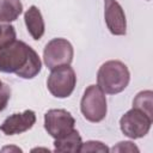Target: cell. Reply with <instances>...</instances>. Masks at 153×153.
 <instances>
[{"mask_svg": "<svg viewBox=\"0 0 153 153\" xmlns=\"http://www.w3.org/2000/svg\"><path fill=\"white\" fill-rule=\"evenodd\" d=\"M104 18L109 31L115 36H122L127 32V19L123 8L116 0L104 1Z\"/></svg>", "mask_w": 153, "mask_h": 153, "instance_id": "obj_8", "label": "cell"}, {"mask_svg": "<svg viewBox=\"0 0 153 153\" xmlns=\"http://www.w3.org/2000/svg\"><path fill=\"white\" fill-rule=\"evenodd\" d=\"M16 41V30L11 24H0V48Z\"/></svg>", "mask_w": 153, "mask_h": 153, "instance_id": "obj_14", "label": "cell"}, {"mask_svg": "<svg viewBox=\"0 0 153 153\" xmlns=\"http://www.w3.org/2000/svg\"><path fill=\"white\" fill-rule=\"evenodd\" d=\"M75 120L65 109H51L44 115V128L54 139H60L74 129Z\"/></svg>", "mask_w": 153, "mask_h": 153, "instance_id": "obj_7", "label": "cell"}, {"mask_svg": "<svg viewBox=\"0 0 153 153\" xmlns=\"http://www.w3.org/2000/svg\"><path fill=\"white\" fill-rule=\"evenodd\" d=\"M133 108L139 109L153 120V92L151 90L139 92L133 100Z\"/></svg>", "mask_w": 153, "mask_h": 153, "instance_id": "obj_13", "label": "cell"}, {"mask_svg": "<svg viewBox=\"0 0 153 153\" xmlns=\"http://www.w3.org/2000/svg\"><path fill=\"white\" fill-rule=\"evenodd\" d=\"M42 68L38 54L25 42L14 41L0 48V72L14 73L23 79L35 78Z\"/></svg>", "mask_w": 153, "mask_h": 153, "instance_id": "obj_1", "label": "cell"}, {"mask_svg": "<svg viewBox=\"0 0 153 153\" xmlns=\"http://www.w3.org/2000/svg\"><path fill=\"white\" fill-rule=\"evenodd\" d=\"M23 12L20 0H0V23H11Z\"/></svg>", "mask_w": 153, "mask_h": 153, "instance_id": "obj_12", "label": "cell"}, {"mask_svg": "<svg viewBox=\"0 0 153 153\" xmlns=\"http://www.w3.org/2000/svg\"><path fill=\"white\" fill-rule=\"evenodd\" d=\"M10 98H11V88L8 85L2 84V86L0 88V112L2 110H5Z\"/></svg>", "mask_w": 153, "mask_h": 153, "instance_id": "obj_16", "label": "cell"}, {"mask_svg": "<svg viewBox=\"0 0 153 153\" xmlns=\"http://www.w3.org/2000/svg\"><path fill=\"white\" fill-rule=\"evenodd\" d=\"M81 136L78 133V130L73 129L69 134L60 137V139H55L54 146H55V151L56 152H80V147H81Z\"/></svg>", "mask_w": 153, "mask_h": 153, "instance_id": "obj_11", "label": "cell"}, {"mask_svg": "<svg viewBox=\"0 0 153 153\" xmlns=\"http://www.w3.org/2000/svg\"><path fill=\"white\" fill-rule=\"evenodd\" d=\"M114 152H139V148L130 141H122L118 142L116 146L112 147Z\"/></svg>", "mask_w": 153, "mask_h": 153, "instance_id": "obj_17", "label": "cell"}, {"mask_svg": "<svg viewBox=\"0 0 153 153\" xmlns=\"http://www.w3.org/2000/svg\"><path fill=\"white\" fill-rule=\"evenodd\" d=\"M76 84V75L69 65L60 66L51 69L47 80L49 92L56 98H67L74 91Z\"/></svg>", "mask_w": 153, "mask_h": 153, "instance_id": "obj_4", "label": "cell"}, {"mask_svg": "<svg viewBox=\"0 0 153 153\" xmlns=\"http://www.w3.org/2000/svg\"><path fill=\"white\" fill-rule=\"evenodd\" d=\"M153 120L139 109H130L120 120L122 133L130 139H141L146 136L151 129Z\"/></svg>", "mask_w": 153, "mask_h": 153, "instance_id": "obj_6", "label": "cell"}, {"mask_svg": "<svg viewBox=\"0 0 153 153\" xmlns=\"http://www.w3.org/2000/svg\"><path fill=\"white\" fill-rule=\"evenodd\" d=\"M130 73L128 67L118 60H110L104 62L97 73V85L108 94H116L122 92L129 84Z\"/></svg>", "mask_w": 153, "mask_h": 153, "instance_id": "obj_2", "label": "cell"}, {"mask_svg": "<svg viewBox=\"0 0 153 153\" xmlns=\"http://www.w3.org/2000/svg\"><path fill=\"white\" fill-rule=\"evenodd\" d=\"M24 22L31 37L36 41L41 39L44 33V20L39 8L35 5L30 6L24 13Z\"/></svg>", "mask_w": 153, "mask_h": 153, "instance_id": "obj_10", "label": "cell"}, {"mask_svg": "<svg viewBox=\"0 0 153 153\" xmlns=\"http://www.w3.org/2000/svg\"><path fill=\"white\" fill-rule=\"evenodd\" d=\"M73 45L65 38H54L49 41L43 50L44 65L51 71L56 67L71 65L73 61Z\"/></svg>", "mask_w": 153, "mask_h": 153, "instance_id": "obj_5", "label": "cell"}, {"mask_svg": "<svg viewBox=\"0 0 153 153\" xmlns=\"http://www.w3.org/2000/svg\"><path fill=\"white\" fill-rule=\"evenodd\" d=\"M80 110L90 122L97 123L105 118L108 111L106 98L98 85H90L85 90L80 102Z\"/></svg>", "mask_w": 153, "mask_h": 153, "instance_id": "obj_3", "label": "cell"}, {"mask_svg": "<svg viewBox=\"0 0 153 153\" xmlns=\"http://www.w3.org/2000/svg\"><path fill=\"white\" fill-rule=\"evenodd\" d=\"M2 84H4V82H2L1 80H0V88H1V86H2Z\"/></svg>", "mask_w": 153, "mask_h": 153, "instance_id": "obj_19", "label": "cell"}, {"mask_svg": "<svg viewBox=\"0 0 153 153\" xmlns=\"http://www.w3.org/2000/svg\"><path fill=\"white\" fill-rule=\"evenodd\" d=\"M12 149H16L17 152H22V149L20 148H17V147H5V148H2V152H5V151H12Z\"/></svg>", "mask_w": 153, "mask_h": 153, "instance_id": "obj_18", "label": "cell"}, {"mask_svg": "<svg viewBox=\"0 0 153 153\" xmlns=\"http://www.w3.org/2000/svg\"><path fill=\"white\" fill-rule=\"evenodd\" d=\"M35 122H36L35 111L25 110L23 112L12 114L11 116H8L0 126V130L5 135H17L31 129Z\"/></svg>", "mask_w": 153, "mask_h": 153, "instance_id": "obj_9", "label": "cell"}, {"mask_svg": "<svg viewBox=\"0 0 153 153\" xmlns=\"http://www.w3.org/2000/svg\"><path fill=\"white\" fill-rule=\"evenodd\" d=\"M80 152H109V148L100 141H87L81 143Z\"/></svg>", "mask_w": 153, "mask_h": 153, "instance_id": "obj_15", "label": "cell"}]
</instances>
